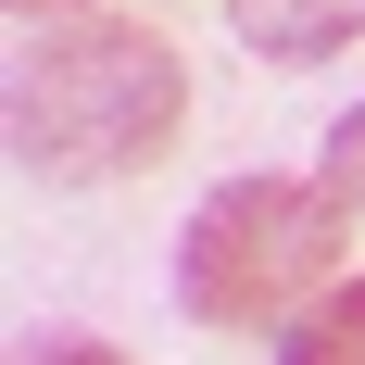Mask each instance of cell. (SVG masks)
<instances>
[{"label":"cell","mask_w":365,"mask_h":365,"mask_svg":"<svg viewBox=\"0 0 365 365\" xmlns=\"http://www.w3.org/2000/svg\"><path fill=\"white\" fill-rule=\"evenodd\" d=\"M315 177H328L340 202H353V215H365V101H353V113H340V126H328V151H315Z\"/></svg>","instance_id":"obj_5"},{"label":"cell","mask_w":365,"mask_h":365,"mask_svg":"<svg viewBox=\"0 0 365 365\" xmlns=\"http://www.w3.org/2000/svg\"><path fill=\"white\" fill-rule=\"evenodd\" d=\"M177 113H189L177 38L126 26V13H88V26H51L13 63V164L63 177V189H101V177L164 164Z\"/></svg>","instance_id":"obj_1"},{"label":"cell","mask_w":365,"mask_h":365,"mask_svg":"<svg viewBox=\"0 0 365 365\" xmlns=\"http://www.w3.org/2000/svg\"><path fill=\"white\" fill-rule=\"evenodd\" d=\"M26 365H139V353H113V340H88V328H51V340H26Z\"/></svg>","instance_id":"obj_6"},{"label":"cell","mask_w":365,"mask_h":365,"mask_svg":"<svg viewBox=\"0 0 365 365\" xmlns=\"http://www.w3.org/2000/svg\"><path fill=\"white\" fill-rule=\"evenodd\" d=\"M13 13H51V26H63V13H76V0H13Z\"/></svg>","instance_id":"obj_7"},{"label":"cell","mask_w":365,"mask_h":365,"mask_svg":"<svg viewBox=\"0 0 365 365\" xmlns=\"http://www.w3.org/2000/svg\"><path fill=\"white\" fill-rule=\"evenodd\" d=\"M277 365H365V264L340 277L328 302H302L290 340H277Z\"/></svg>","instance_id":"obj_4"},{"label":"cell","mask_w":365,"mask_h":365,"mask_svg":"<svg viewBox=\"0 0 365 365\" xmlns=\"http://www.w3.org/2000/svg\"><path fill=\"white\" fill-rule=\"evenodd\" d=\"M227 26H240V51H264V63H328V51L365 38V0H227Z\"/></svg>","instance_id":"obj_3"},{"label":"cell","mask_w":365,"mask_h":365,"mask_svg":"<svg viewBox=\"0 0 365 365\" xmlns=\"http://www.w3.org/2000/svg\"><path fill=\"white\" fill-rule=\"evenodd\" d=\"M353 202L328 177H227L189 202L177 227V302L202 328H290L302 302H328L353 277Z\"/></svg>","instance_id":"obj_2"}]
</instances>
